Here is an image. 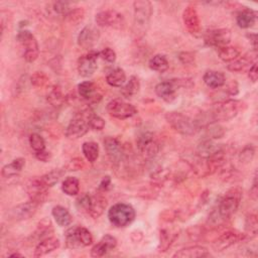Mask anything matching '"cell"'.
<instances>
[{
    "label": "cell",
    "mask_w": 258,
    "mask_h": 258,
    "mask_svg": "<svg viewBox=\"0 0 258 258\" xmlns=\"http://www.w3.org/2000/svg\"><path fill=\"white\" fill-rule=\"evenodd\" d=\"M242 194L243 191L239 186H233L228 189L221 198L217 210L209 217L210 222L216 225L231 218L239 208Z\"/></svg>",
    "instance_id": "cell-1"
},
{
    "label": "cell",
    "mask_w": 258,
    "mask_h": 258,
    "mask_svg": "<svg viewBox=\"0 0 258 258\" xmlns=\"http://www.w3.org/2000/svg\"><path fill=\"white\" fill-rule=\"evenodd\" d=\"M133 25L132 34L135 39L142 38L150 24L152 5L147 0H136L133 2Z\"/></svg>",
    "instance_id": "cell-2"
},
{
    "label": "cell",
    "mask_w": 258,
    "mask_h": 258,
    "mask_svg": "<svg viewBox=\"0 0 258 258\" xmlns=\"http://www.w3.org/2000/svg\"><path fill=\"white\" fill-rule=\"evenodd\" d=\"M165 119L176 132L186 136L196 134L202 127L201 120L190 118L181 112H167Z\"/></svg>",
    "instance_id": "cell-3"
},
{
    "label": "cell",
    "mask_w": 258,
    "mask_h": 258,
    "mask_svg": "<svg viewBox=\"0 0 258 258\" xmlns=\"http://www.w3.org/2000/svg\"><path fill=\"white\" fill-rule=\"evenodd\" d=\"M136 213L134 208L126 203H117L108 211L110 223L117 228H124L131 224L135 219Z\"/></svg>",
    "instance_id": "cell-4"
},
{
    "label": "cell",
    "mask_w": 258,
    "mask_h": 258,
    "mask_svg": "<svg viewBox=\"0 0 258 258\" xmlns=\"http://www.w3.org/2000/svg\"><path fill=\"white\" fill-rule=\"evenodd\" d=\"M241 102L238 100H224L214 104L210 112L211 122L229 121L236 117L241 109Z\"/></svg>",
    "instance_id": "cell-5"
},
{
    "label": "cell",
    "mask_w": 258,
    "mask_h": 258,
    "mask_svg": "<svg viewBox=\"0 0 258 258\" xmlns=\"http://www.w3.org/2000/svg\"><path fill=\"white\" fill-rule=\"evenodd\" d=\"M103 142L107 156L111 163L117 168L120 167V165L125 161V158L128 155L125 147L116 137L112 136H107Z\"/></svg>",
    "instance_id": "cell-6"
},
{
    "label": "cell",
    "mask_w": 258,
    "mask_h": 258,
    "mask_svg": "<svg viewBox=\"0 0 258 258\" xmlns=\"http://www.w3.org/2000/svg\"><path fill=\"white\" fill-rule=\"evenodd\" d=\"M93 243V236L90 231L84 227L77 226L66 232V244L71 249L86 247Z\"/></svg>",
    "instance_id": "cell-7"
},
{
    "label": "cell",
    "mask_w": 258,
    "mask_h": 258,
    "mask_svg": "<svg viewBox=\"0 0 258 258\" xmlns=\"http://www.w3.org/2000/svg\"><path fill=\"white\" fill-rule=\"evenodd\" d=\"M18 42L23 47V57L27 62L34 61L39 54V47L34 35L26 29H22L16 36Z\"/></svg>",
    "instance_id": "cell-8"
},
{
    "label": "cell",
    "mask_w": 258,
    "mask_h": 258,
    "mask_svg": "<svg viewBox=\"0 0 258 258\" xmlns=\"http://www.w3.org/2000/svg\"><path fill=\"white\" fill-rule=\"evenodd\" d=\"M89 112H82L75 115V117L70 121L66 129V136L70 139H78L84 136L90 128L89 125Z\"/></svg>",
    "instance_id": "cell-9"
},
{
    "label": "cell",
    "mask_w": 258,
    "mask_h": 258,
    "mask_svg": "<svg viewBox=\"0 0 258 258\" xmlns=\"http://www.w3.org/2000/svg\"><path fill=\"white\" fill-rule=\"evenodd\" d=\"M106 109L109 115L120 120L130 118L137 113V109L132 104L121 99H113L107 104Z\"/></svg>",
    "instance_id": "cell-10"
},
{
    "label": "cell",
    "mask_w": 258,
    "mask_h": 258,
    "mask_svg": "<svg viewBox=\"0 0 258 258\" xmlns=\"http://www.w3.org/2000/svg\"><path fill=\"white\" fill-rule=\"evenodd\" d=\"M231 31L228 28H214L208 29L204 34V41L207 45L213 47H223L231 41Z\"/></svg>",
    "instance_id": "cell-11"
},
{
    "label": "cell",
    "mask_w": 258,
    "mask_h": 258,
    "mask_svg": "<svg viewBox=\"0 0 258 258\" xmlns=\"http://www.w3.org/2000/svg\"><path fill=\"white\" fill-rule=\"evenodd\" d=\"M96 23L101 27H113V28H123L125 24L124 17L121 13L116 10L108 9L100 11L95 17Z\"/></svg>",
    "instance_id": "cell-12"
},
{
    "label": "cell",
    "mask_w": 258,
    "mask_h": 258,
    "mask_svg": "<svg viewBox=\"0 0 258 258\" xmlns=\"http://www.w3.org/2000/svg\"><path fill=\"white\" fill-rule=\"evenodd\" d=\"M139 152L146 158H153L159 151V145L151 132L141 133L136 140Z\"/></svg>",
    "instance_id": "cell-13"
},
{
    "label": "cell",
    "mask_w": 258,
    "mask_h": 258,
    "mask_svg": "<svg viewBox=\"0 0 258 258\" xmlns=\"http://www.w3.org/2000/svg\"><path fill=\"white\" fill-rule=\"evenodd\" d=\"M244 239H246L245 234H242L238 231L229 230L224 232L217 238V240L213 244V248L215 251L221 252Z\"/></svg>",
    "instance_id": "cell-14"
},
{
    "label": "cell",
    "mask_w": 258,
    "mask_h": 258,
    "mask_svg": "<svg viewBox=\"0 0 258 258\" xmlns=\"http://www.w3.org/2000/svg\"><path fill=\"white\" fill-rule=\"evenodd\" d=\"M99 52L90 50L88 53L83 54L78 59V72L79 75L84 78L91 77L97 70V58Z\"/></svg>",
    "instance_id": "cell-15"
},
{
    "label": "cell",
    "mask_w": 258,
    "mask_h": 258,
    "mask_svg": "<svg viewBox=\"0 0 258 258\" xmlns=\"http://www.w3.org/2000/svg\"><path fill=\"white\" fill-rule=\"evenodd\" d=\"M48 187L40 180L39 177H35L29 180L27 184V194L29 200L36 203L38 206L43 204L48 196Z\"/></svg>",
    "instance_id": "cell-16"
},
{
    "label": "cell",
    "mask_w": 258,
    "mask_h": 258,
    "mask_svg": "<svg viewBox=\"0 0 258 258\" xmlns=\"http://www.w3.org/2000/svg\"><path fill=\"white\" fill-rule=\"evenodd\" d=\"M37 208H38V205L29 200L26 203L20 204L12 208L9 212V218L14 221L27 220L35 214Z\"/></svg>",
    "instance_id": "cell-17"
},
{
    "label": "cell",
    "mask_w": 258,
    "mask_h": 258,
    "mask_svg": "<svg viewBox=\"0 0 258 258\" xmlns=\"http://www.w3.org/2000/svg\"><path fill=\"white\" fill-rule=\"evenodd\" d=\"M78 92L80 97L90 104L99 103L102 99V94L100 93L98 87L91 81H85L79 84Z\"/></svg>",
    "instance_id": "cell-18"
},
{
    "label": "cell",
    "mask_w": 258,
    "mask_h": 258,
    "mask_svg": "<svg viewBox=\"0 0 258 258\" xmlns=\"http://www.w3.org/2000/svg\"><path fill=\"white\" fill-rule=\"evenodd\" d=\"M178 89V82L171 80V81H164L160 82L155 86V93L156 95L165 102H171L176 98V93Z\"/></svg>",
    "instance_id": "cell-19"
},
{
    "label": "cell",
    "mask_w": 258,
    "mask_h": 258,
    "mask_svg": "<svg viewBox=\"0 0 258 258\" xmlns=\"http://www.w3.org/2000/svg\"><path fill=\"white\" fill-rule=\"evenodd\" d=\"M182 20L184 26L189 33L197 35L201 31V21L196 7L187 6L182 12Z\"/></svg>",
    "instance_id": "cell-20"
},
{
    "label": "cell",
    "mask_w": 258,
    "mask_h": 258,
    "mask_svg": "<svg viewBox=\"0 0 258 258\" xmlns=\"http://www.w3.org/2000/svg\"><path fill=\"white\" fill-rule=\"evenodd\" d=\"M100 36L99 30H97L94 26L88 25L85 26L78 35V44L84 49H91L95 43L98 41Z\"/></svg>",
    "instance_id": "cell-21"
},
{
    "label": "cell",
    "mask_w": 258,
    "mask_h": 258,
    "mask_svg": "<svg viewBox=\"0 0 258 258\" xmlns=\"http://www.w3.org/2000/svg\"><path fill=\"white\" fill-rule=\"evenodd\" d=\"M117 246V240L114 236L107 234L102 237V239L94 245L91 250L92 257H102L107 254L109 251L113 250Z\"/></svg>",
    "instance_id": "cell-22"
},
{
    "label": "cell",
    "mask_w": 258,
    "mask_h": 258,
    "mask_svg": "<svg viewBox=\"0 0 258 258\" xmlns=\"http://www.w3.org/2000/svg\"><path fill=\"white\" fill-rule=\"evenodd\" d=\"M106 207H107V200L102 195L96 194L91 196L87 213L93 219H97L104 213Z\"/></svg>",
    "instance_id": "cell-23"
},
{
    "label": "cell",
    "mask_w": 258,
    "mask_h": 258,
    "mask_svg": "<svg viewBox=\"0 0 258 258\" xmlns=\"http://www.w3.org/2000/svg\"><path fill=\"white\" fill-rule=\"evenodd\" d=\"M223 147L219 144H216L213 139L205 138L198 145V155L201 158H210L217 153H219Z\"/></svg>",
    "instance_id": "cell-24"
},
{
    "label": "cell",
    "mask_w": 258,
    "mask_h": 258,
    "mask_svg": "<svg viewBox=\"0 0 258 258\" xmlns=\"http://www.w3.org/2000/svg\"><path fill=\"white\" fill-rule=\"evenodd\" d=\"M60 243L59 240L55 237H46L45 239L41 240L35 247L33 256L34 257H41L44 256L59 247Z\"/></svg>",
    "instance_id": "cell-25"
},
{
    "label": "cell",
    "mask_w": 258,
    "mask_h": 258,
    "mask_svg": "<svg viewBox=\"0 0 258 258\" xmlns=\"http://www.w3.org/2000/svg\"><path fill=\"white\" fill-rule=\"evenodd\" d=\"M208 256H210L208 249L199 245L182 248L172 255V257H177V258H200V257H208Z\"/></svg>",
    "instance_id": "cell-26"
},
{
    "label": "cell",
    "mask_w": 258,
    "mask_h": 258,
    "mask_svg": "<svg viewBox=\"0 0 258 258\" xmlns=\"http://www.w3.org/2000/svg\"><path fill=\"white\" fill-rule=\"evenodd\" d=\"M205 84L212 89H218L225 85L226 78L222 72L218 71H207L203 77Z\"/></svg>",
    "instance_id": "cell-27"
},
{
    "label": "cell",
    "mask_w": 258,
    "mask_h": 258,
    "mask_svg": "<svg viewBox=\"0 0 258 258\" xmlns=\"http://www.w3.org/2000/svg\"><path fill=\"white\" fill-rule=\"evenodd\" d=\"M24 165H25V159L24 158H22V157L15 158L10 163H7L6 165H4L2 167L1 174L5 178L14 177V176L18 175L21 172Z\"/></svg>",
    "instance_id": "cell-28"
},
{
    "label": "cell",
    "mask_w": 258,
    "mask_h": 258,
    "mask_svg": "<svg viewBox=\"0 0 258 258\" xmlns=\"http://www.w3.org/2000/svg\"><path fill=\"white\" fill-rule=\"evenodd\" d=\"M256 21V12L250 8L241 10L236 16V22L241 28H249L254 25Z\"/></svg>",
    "instance_id": "cell-29"
},
{
    "label": "cell",
    "mask_w": 258,
    "mask_h": 258,
    "mask_svg": "<svg viewBox=\"0 0 258 258\" xmlns=\"http://www.w3.org/2000/svg\"><path fill=\"white\" fill-rule=\"evenodd\" d=\"M51 215L54 218L56 224L60 227H66L72 224L73 217L70 212L62 206H55L51 210Z\"/></svg>",
    "instance_id": "cell-30"
},
{
    "label": "cell",
    "mask_w": 258,
    "mask_h": 258,
    "mask_svg": "<svg viewBox=\"0 0 258 258\" xmlns=\"http://www.w3.org/2000/svg\"><path fill=\"white\" fill-rule=\"evenodd\" d=\"M178 236L177 230L174 229H162L160 231V242L158 246L159 252H165Z\"/></svg>",
    "instance_id": "cell-31"
},
{
    "label": "cell",
    "mask_w": 258,
    "mask_h": 258,
    "mask_svg": "<svg viewBox=\"0 0 258 258\" xmlns=\"http://www.w3.org/2000/svg\"><path fill=\"white\" fill-rule=\"evenodd\" d=\"M256 56V53H248L242 56H239L237 59L233 60L230 64H228V70L231 72H242L244 71L250 63H254V58Z\"/></svg>",
    "instance_id": "cell-32"
},
{
    "label": "cell",
    "mask_w": 258,
    "mask_h": 258,
    "mask_svg": "<svg viewBox=\"0 0 258 258\" xmlns=\"http://www.w3.org/2000/svg\"><path fill=\"white\" fill-rule=\"evenodd\" d=\"M47 102L54 108L61 107L66 102V97L62 94V91L59 86H52L46 95Z\"/></svg>",
    "instance_id": "cell-33"
},
{
    "label": "cell",
    "mask_w": 258,
    "mask_h": 258,
    "mask_svg": "<svg viewBox=\"0 0 258 258\" xmlns=\"http://www.w3.org/2000/svg\"><path fill=\"white\" fill-rule=\"evenodd\" d=\"M106 82L112 87H122L126 82V74L124 70L115 68L107 75Z\"/></svg>",
    "instance_id": "cell-34"
},
{
    "label": "cell",
    "mask_w": 258,
    "mask_h": 258,
    "mask_svg": "<svg viewBox=\"0 0 258 258\" xmlns=\"http://www.w3.org/2000/svg\"><path fill=\"white\" fill-rule=\"evenodd\" d=\"M149 68L157 73H164L168 70L169 63L165 55L163 54H155L153 55L148 62Z\"/></svg>",
    "instance_id": "cell-35"
},
{
    "label": "cell",
    "mask_w": 258,
    "mask_h": 258,
    "mask_svg": "<svg viewBox=\"0 0 258 258\" xmlns=\"http://www.w3.org/2000/svg\"><path fill=\"white\" fill-rule=\"evenodd\" d=\"M84 156L90 163H94L99 156V145L94 141L84 142L82 145Z\"/></svg>",
    "instance_id": "cell-36"
},
{
    "label": "cell",
    "mask_w": 258,
    "mask_h": 258,
    "mask_svg": "<svg viewBox=\"0 0 258 258\" xmlns=\"http://www.w3.org/2000/svg\"><path fill=\"white\" fill-rule=\"evenodd\" d=\"M139 89H140V82L138 78L135 76H132L130 77L129 81L124 85V87H122L121 94L125 98H131L139 92Z\"/></svg>",
    "instance_id": "cell-37"
},
{
    "label": "cell",
    "mask_w": 258,
    "mask_h": 258,
    "mask_svg": "<svg viewBox=\"0 0 258 258\" xmlns=\"http://www.w3.org/2000/svg\"><path fill=\"white\" fill-rule=\"evenodd\" d=\"M61 189L68 196H77L80 191L79 179L75 176H68L61 183Z\"/></svg>",
    "instance_id": "cell-38"
},
{
    "label": "cell",
    "mask_w": 258,
    "mask_h": 258,
    "mask_svg": "<svg viewBox=\"0 0 258 258\" xmlns=\"http://www.w3.org/2000/svg\"><path fill=\"white\" fill-rule=\"evenodd\" d=\"M219 57L224 61H233L240 56V50L231 45H226L218 48Z\"/></svg>",
    "instance_id": "cell-39"
},
{
    "label": "cell",
    "mask_w": 258,
    "mask_h": 258,
    "mask_svg": "<svg viewBox=\"0 0 258 258\" xmlns=\"http://www.w3.org/2000/svg\"><path fill=\"white\" fill-rule=\"evenodd\" d=\"M258 222L255 214H250L247 216L245 221V236L246 238H254L257 235Z\"/></svg>",
    "instance_id": "cell-40"
},
{
    "label": "cell",
    "mask_w": 258,
    "mask_h": 258,
    "mask_svg": "<svg viewBox=\"0 0 258 258\" xmlns=\"http://www.w3.org/2000/svg\"><path fill=\"white\" fill-rule=\"evenodd\" d=\"M50 7V10L58 16H63L66 17L68 15V13L73 9L72 8V3L68 2V1H56V2H52Z\"/></svg>",
    "instance_id": "cell-41"
},
{
    "label": "cell",
    "mask_w": 258,
    "mask_h": 258,
    "mask_svg": "<svg viewBox=\"0 0 258 258\" xmlns=\"http://www.w3.org/2000/svg\"><path fill=\"white\" fill-rule=\"evenodd\" d=\"M61 175H62V170L53 169V170L41 175L39 178L47 187H51L59 180Z\"/></svg>",
    "instance_id": "cell-42"
},
{
    "label": "cell",
    "mask_w": 258,
    "mask_h": 258,
    "mask_svg": "<svg viewBox=\"0 0 258 258\" xmlns=\"http://www.w3.org/2000/svg\"><path fill=\"white\" fill-rule=\"evenodd\" d=\"M28 141H29L30 147L34 150L35 153L45 150V142L41 135H39L37 133H32V134H30Z\"/></svg>",
    "instance_id": "cell-43"
},
{
    "label": "cell",
    "mask_w": 258,
    "mask_h": 258,
    "mask_svg": "<svg viewBox=\"0 0 258 258\" xmlns=\"http://www.w3.org/2000/svg\"><path fill=\"white\" fill-rule=\"evenodd\" d=\"M48 82H49L48 77L42 72H35L30 77L31 85L36 88H43L48 84Z\"/></svg>",
    "instance_id": "cell-44"
},
{
    "label": "cell",
    "mask_w": 258,
    "mask_h": 258,
    "mask_svg": "<svg viewBox=\"0 0 258 258\" xmlns=\"http://www.w3.org/2000/svg\"><path fill=\"white\" fill-rule=\"evenodd\" d=\"M89 125H90L91 129L101 131L105 127V121L102 117H100L99 115L90 111L89 112Z\"/></svg>",
    "instance_id": "cell-45"
},
{
    "label": "cell",
    "mask_w": 258,
    "mask_h": 258,
    "mask_svg": "<svg viewBox=\"0 0 258 258\" xmlns=\"http://www.w3.org/2000/svg\"><path fill=\"white\" fill-rule=\"evenodd\" d=\"M224 128L218 122H210L208 124V137L211 139H218L224 135Z\"/></svg>",
    "instance_id": "cell-46"
},
{
    "label": "cell",
    "mask_w": 258,
    "mask_h": 258,
    "mask_svg": "<svg viewBox=\"0 0 258 258\" xmlns=\"http://www.w3.org/2000/svg\"><path fill=\"white\" fill-rule=\"evenodd\" d=\"M84 16H85V10L82 7H76V8H73L64 18L72 23H79L80 21L83 20Z\"/></svg>",
    "instance_id": "cell-47"
},
{
    "label": "cell",
    "mask_w": 258,
    "mask_h": 258,
    "mask_svg": "<svg viewBox=\"0 0 258 258\" xmlns=\"http://www.w3.org/2000/svg\"><path fill=\"white\" fill-rule=\"evenodd\" d=\"M255 148L252 144H247L239 154V160L243 163H249L254 157Z\"/></svg>",
    "instance_id": "cell-48"
},
{
    "label": "cell",
    "mask_w": 258,
    "mask_h": 258,
    "mask_svg": "<svg viewBox=\"0 0 258 258\" xmlns=\"http://www.w3.org/2000/svg\"><path fill=\"white\" fill-rule=\"evenodd\" d=\"M52 231H53V229H52V225H51L50 221L48 219H43L38 223L37 230H36L35 234H37L39 237H42L43 235L49 234Z\"/></svg>",
    "instance_id": "cell-49"
},
{
    "label": "cell",
    "mask_w": 258,
    "mask_h": 258,
    "mask_svg": "<svg viewBox=\"0 0 258 258\" xmlns=\"http://www.w3.org/2000/svg\"><path fill=\"white\" fill-rule=\"evenodd\" d=\"M84 167H85L84 160L80 157H75V158L71 159L67 164V169L69 171H77V170L83 169Z\"/></svg>",
    "instance_id": "cell-50"
},
{
    "label": "cell",
    "mask_w": 258,
    "mask_h": 258,
    "mask_svg": "<svg viewBox=\"0 0 258 258\" xmlns=\"http://www.w3.org/2000/svg\"><path fill=\"white\" fill-rule=\"evenodd\" d=\"M99 55H101V57L108 62H114L116 60V52L110 47H105L102 49L99 52Z\"/></svg>",
    "instance_id": "cell-51"
},
{
    "label": "cell",
    "mask_w": 258,
    "mask_h": 258,
    "mask_svg": "<svg viewBox=\"0 0 258 258\" xmlns=\"http://www.w3.org/2000/svg\"><path fill=\"white\" fill-rule=\"evenodd\" d=\"M178 58L179 60L183 63V64H189L192 63L195 60V55L191 52L188 51H182L178 54Z\"/></svg>",
    "instance_id": "cell-52"
},
{
    "label": "cell",
    "mask_w": 258,
    "mask_h": 258,
    "mask_svg": "<svg viewBox=\"0 0 258 258\" xmlns=\"http://www.w3.org/2000/svg\"><path fill=\"white\" fill-rule=\"evenodd\" d=\"M110 184H111V177L109 175H106V176H104L102 178V180H101V182H100V184L98 186V189L102 190V191H105V190H107L109 188Z\"/></svg>",
    "instance_id": "cell-53"
},
{
    "label": "cell",
    "mask_w": 258,
    "mask_h": 258,
    "mask_svg": "<svg viewBox=\"0 0 258 258\" xmlns=\"http://www.w3.org/2000/svg\"><path fill=\"white\" fill-rule=\"evenodd\" d=\"M248 77L253 83H255L257 81V79H258V70H257V63L256 62H254L252 64V67L250 68V70L248 72Z\"/></svg>",
    "instance_id": "cell-54"
},
{
    "label": "cell",
    "mask_w": 258,
    "mask_h": 258,
    "mask_svg": "<svg viewBox=\"0 0 258 258\" xmlns=\"http://www.w3.org/2000/svg\"><path fill=\"white\" fill-rule=\"evenodd\" d=\"M226 91H227V93H229V94L232 95V96L237 95L238 92H239V90H238V83H237L235 80L232 81V82L227 86Z\"/></svg>",
    "instance_id": "cell-55"
},
{
    "label": "cell",
    "mask_w": 258,
    "mask_h": 258,
    "mask_svg": "<svg viewBox=\"0 0 258 258\" xmlns=\"http://www.w3.org/2000/svg\"><path fill=\"white\" fill-rule=\"evenodd\" d=\"M35 157H36L38 160H40V161L47 162V161L50 159L51 154H50L48 151L43 150V151H40V152H36V153H35Z\"/></svg>",
    "instance_id": "cell-56"
},
{
    "label": "cell",
    "mask_w": 258,
    "mask_h": 258,
    "mask_svg": "<svg viewBox=\"0 0 258 258\" xmlns=\"http://www.w3.org/2000/svg\"><path fill=\"white\" fill-rule=\"evenodd\" d=\"M250 192H251V197L256 200L257 198V173L255 172V175H254V179H253V184H252V187L250 189Z\"/></svg>",
    "instance_id": "cell-57"
},
{
    "label": "cell",
    "mask_w": 258,
    "mask_h": 258,
    "mask_svg": "<svg viewBox=\"0 0 258 258\" xmlns=\"http://www.w3.org/2000/svg\"><path fill=\"white\" fill-rule=\"evenodd\" d=\"M247 36L250 38V41H251V43L253 45V48H254V51L256 52L257 51V34L250 33Z\"/></svg>",
    "instance_id": "cell-58"
},
{
    "label": "cell",
    "mask_w": 258,
    "mask_h": 258,
    "mask_svg": "<svg viewBox=\"0 0 258 258\" xmlns=\"http://www.w3.org/2000/svg\"><path fill=\"white\" fill-rule=\"evenodd\" d=\"M8 256H10V257H22V255L19 254V253H11V254H8Z\"/></svg>",
    "instance_id": "cell-59"
}]
</instances>
